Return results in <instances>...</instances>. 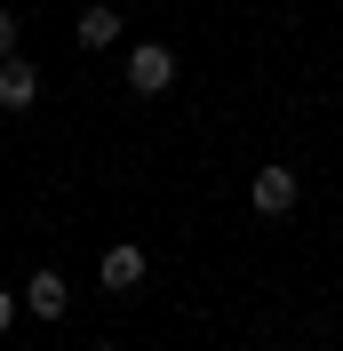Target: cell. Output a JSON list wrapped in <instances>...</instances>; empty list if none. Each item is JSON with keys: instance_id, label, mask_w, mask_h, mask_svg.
I'll list each match as a JSON object with an SVG mask.
<instances>
[{"instance_id": "277c9868", "label": "cell", "mask_w": 343, "mask_h": 351, "mask_svg": "<svg viewBox=\"0 0 343 351\" xmlns=\"http://www.w3.org/2000/svg\"><path fill=\"white\" fill-rule=\"evenodd\" d=\"M64 304H72L64 271H24V311H32V319H64Z\"/></svg>"}, {"instance_id": "3957f363", "label": "cell", "mask_w": 343, "mask_h": 351, "mask_svg": "<svg viewBox=\"0 0 343 351\" xmlns=\"http://www.w3.org/2000/svg\"><path fill=\"white\" fill-rule=\"evenodd\" d=\"M144 271H152V256L136 240H120V247H104V263H96V280L112 287V295H128V287H144Z\"/></svg>"}, {"instance_id": "6da1fadb", "label": "cell", "mask_w": 343, "mask_h": 351, "mask_svg": "<svg viewBox=\"0 0 343 351\" xmlns=\"http://www.w3.org/2000/svg\"><path fill=\"white\" fill-rule=\"evenodd\" d=\"M296 199H303V184H296V168H256V184H248V208H256V216H272V223H287L296 216Z\"/></svg>"}, {"instance_id": "ba28073f", "label": "cell", "mask_w": 343, "mask_h": 351, "mask_svg": "<svg viewBox=\"0 0 343 351\" xmlns=\"http://www.w3.org/2000/svg\"><path fill=\"white\" fill-rule=\"evenodd\" d=\"M8 319H16V295H8V287H0V328H8Z\"/></svg>"}, {"instance_id": "5b68a950", "label": "cell", "mask_w": 343, "mask_h": 351, "mask_svg": "<svg viewBox=\"0 0 343 351\" xmlns=\"http://www.w3.org/2000/svg\"><path fill=\"white\" fill-rule=\"evenodd\" d=\"M40 104V72L24 56H0V112H32Z\"/></svg>"}, {"instance_id": "8992f818", "label": "cell", "mask_w": 343, "mask_h": 351, "mask_svg": "<svg viewBox=\"0 0 343 351\" xmlns=\"http://www.w3.org/2000/svg\"><path fill=\"white\" fill-rule=\"evenodd\" d=\"M72 32H80V48H112V40H120V8H80Z\"/></svg>"}, {"instance_id": "52a82bcc", "label": "cell", "mask_w": 343, "mask_h": 351, "mask_svg": "<svg viewBox=\"0 0 343 351\" xmlns=\"http://www.w3.org/2000/svg\"><path fill=\"white\" fill-rule=\"evenodd\" d=\"M0 56H16V8H0Z\"/></svg>"}, {"instance_id": "9c48e42d", "label": "cell", "mask_w": 343, "mask_h": 351, "mask_svg": "<svg viewBox=\"0 0 343 351\" xmlns=\"http://www.w3.org/2000/svg\"><path fill=\"white\" fill-rule=\"evenodd\" d=\"M88 351H120V343H88Z\"/></svg>"}, {"instance_id": "7a4b0ae2", "label": "cell", "mask_w": 343, "mask_h": 351, "mask_svg": "<svg viewBox=\"0 0 343 351\" xmlns=\"http://www.w3.org/2000/svg\"><path fill=\"white\" fill-rule=\"evenodd\" d=\"M128 88H136V96H168V88H176V56L160 40L128 48Z\"/></svg>"}]
</instances>
